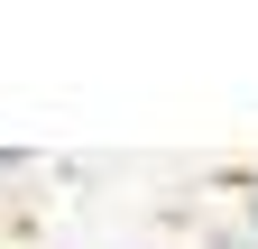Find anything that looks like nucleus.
I'll return each mask as SVG.
<instances>
[{"mask_svg":"<svg viewBox=\"0 0 258 249\" xmlns=\"http://www.w3.org/2000/svg\"><path fill=\"white\" fill-rule=\"evenodd\" d=\"M249 240H258V184H249Z\"/></svg>","mask_w":258,"mask_h":249,"instance_id":"nucleus-1","label":"nucleus"}]
</instances>
